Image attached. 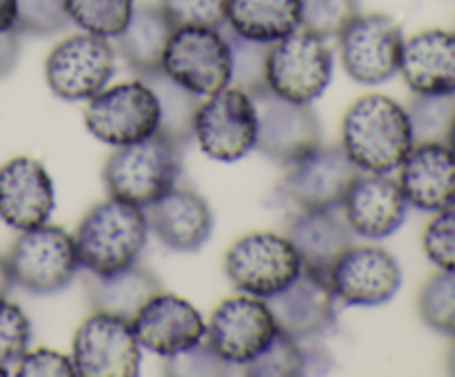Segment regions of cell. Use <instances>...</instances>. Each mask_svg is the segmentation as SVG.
Returning <instances> with one entry per match:
<instances>
[{
	"mask_svg": "<svg viewBox=\"0 0 455 377\" xmlns=\"http://www.w3.org/2000/svg\"><path fill=\"white\" fill-rule=\"evenodd\" d=\"M12 287H13L12 269H9L7 257L0 255V297H7V293L12 291Z\"/></svg>",
	"mask_w": 455,
	"mask_h": 377,
	"instance_id": "43",
	"label": "cell"
},
{
	"mask_svg": "<svg viewBox=\"0 0 455 377\" xmlns=\"http://www.w3.org/2000/svg\"><path fill=\"white\" fill-rule=\"evenodd\" d=\"M18 377H76L74 359L53 349L27 350L16 364Z\"/></svg>",
	"mask_w": 455,
	"mask_h": 377,
	"instance_id": "40",
	"label": "cell"
},
{
	"mask_svg": "<svg viewBox=\"0 0 455 377\" xmlns=\"http://www.w3.org/2000/svg\"><path fill=\"white\" fill-rule=\"evenodd\" d=\"M176 27L158 4L133 7L124 29L116 35V53L142 78L163 69V56Z\"/></svg>",
	"mask_w": 455,
	"mask_h": 377,
	"instance_id": "25",
	"label": "cell"
},
{
	"mask_svg": "<svg viewBox=\"0 0 455 377\" xmlns=\"http://www.w3.org/2000/svg\"><path fill=\"white\" fill-rule=\"evenodd\" d=\"M398 74L416 96L455 93V31L427 29L404 40Z\"/></svg>",
	"mask_w": 455,
	"mask_h": 377,
	"instance_id": "23",
	"label": "cell"
},
{
	"mask_svg": "<svg viewBox=\"0 0 455 377\" xmlns=\"http://www.w3.org/2000/svg\"><path fill=\"white\" fill-rule=\"evenodd\" d=\"M360 13V0H300V29L320 38H338Z\"/></svg>",
	"mask_w": 455,
	"mask_h": 377,
	"instance_id": "34",
	"label": "cell"
},
{
	"mask_svg": "<svg viewBox=\"0 0 455 377\" xmlns=\"http://www.w3.org/2000/svg\"><path fill=\"white\" fill-rule=\"evenodd\" d=\"M333 78V51L327 40L296 29L269 47L267 89L284 100L311 105Z\"/></svg>",
	"mask_w": 455,
	"mask_h": 377,
	"instance_id": "6",
	"label": "cell"
},
{
	"mask_svg": "<svg viewBox=\"0 0 455 377\" xmlns=\"http://www.w3.org/2000/svg\"><path fill=\"white\" fill-rule=\"evenodd\" d=\"M302 260L287 235L274 231L247 233L231 244L225 255V273L244 295H278L300 275Z\"/></svg>",
	"mask_w": 455,
	"mask_h": 377,
	"instance_id": "5",
	"label": "cell"
},
{
	"mask_svg": "<svg viewBox=\"0 0 455 377\" xmlns=\"http://www.w3.org/2000/svg\"><path fill=\"white\" fill-rule=\"evenodd\" d=\"M400 189L409 207L438 213L455 204V155L447 145L420 142L413 145L400 164Z\"/></svg>",
	"mask_w": 455,
	"mask_h": 377,
	"instance_id": "22",
	"label": "cell"
},
{
	"mask_svg": "<svg viewBox=\"0 0 455 377\" xmlns=\"http://www.w3.org/2000/svg\"><path fill=\"white\" fill-rule=\"evenodd\" d=\"M16 29V0H0V31Z\"/></svg>",
	"mask_w": 455,
	"mask_h": 377,
	"instance_id": "42",
	"label": "cell"
},
{
	"mask_svg": "<svg viewBox=\"0 0 455 377\" xmlns=\"http://www.w3.org/2000/svg\"><path fill=\"white\" fill-rule=\"evenodd\" d=\"M253 98L258 114L256 151L278 164H293L320 146V122L311 105L284 100L269 89H258Z\"/></svg>",
	"mask_w": 455,
	"mask_h": 377,
	"instance_id": "13",
	"label": "cell"
},
{
	"mask_svg": "<svg viewBox=\"0 0 455 377\" xmlns=\"http://www.w3.org/2000/svg\"><path fill=\"white\" fill-rule=\"evenodd\" d=\"M422 247L438 269L455 271V204L438 211V216L429 222Z\"/></svg>",
	"mask_w": 455,
	"mask_h": 377,
	"instance_id": "39",
	"label": "cell"
},
{
	"mask_svg": "<svg viewBox=\"0 0 455 377\" xmlns=\"http://www.w3.org/2000/svg\"><path fill=\"white\" fill-rule=\"evenodd\" d=\"M31 322L16 302L0 297V366H16L29 350Z\"/></svg>",
	"mask_w": 455,
	"mask_h": 377,
	"instance_id": "36",
	"label": "cell"
},
{
	"mask_svg": "<svg viewBox=\"0 0 455 377\" xmlns=\"http://www.w3.org/2000/svg\"><path fill=\"white\" fill-rule=\"evenodd\" d=\"M84 287H87V300L93 310L118 315L129 322L151 295L163 291L156 273L138 264L111 275L87 273Z\"/></svg>",
	"mask_w": 455,
	"mask_h": 377,
	"instance_id": "26",
	"label": "cell"
},
{
	"mask_svg": "<svg viewBox=\"0 0 455 377\" xmlns=\"http://www.w3.org/2000/svg\"><path fill=\"white\" fill-rule=\"evenodd\" d=\"M20 56V34L16 29L0 31V80L7 78Z\"/></svg>",
	"mask_w": 455,
	"mask_h": 377,
	"instance_id": "41",
	"label": "cell"
},
{
	"mask_svg": "<svg viewBox=\"0 0 455 377\" xmlns=\"http://www.w3.org/2000/svg\"><path fill=\"white\" fill-rule=\"evenodd\" d=\"M147 235L145 208L109 195L84 213L74 233L80 269L93 275H111L138 264Z\"/></svg>",
	"mask_w": 455,
	"mask_h": 377,
	"instance_id": "2",
	"label": "cell"
},
{
	"mask_svg": "<svg viewBox=\"0 0 455 377\" xmlns=\"http://www.w3.org/2000/svg\"><path fill=\"white\" fill-rule=\"evenodd\" d=\"M447 371L455 375V337H453V344H451V350H449V357H447Z\"/></svg>",
	"mask_w": 455,
	"mask_h": 377,
	"instance_id": "44",
	"label": "cell"
},
{
	"mask_svg": "<svg viewBox=\"0 0 455 377\" xmlns=\"http://www.w3.org/2000/svg\"><path fill=\"white\" fill-rule=\"evenodd\" d=\"M164 375L172 377H225L231 375V364L212 349L207 340L182 353L164 357Z\"/></svg>",
	"mask_w": 455,
	"mask_h": 377,
	"instance_id": "37",
	"label": "cell"
},
{
	"mask_svg": "<svg viewBox=\"0 0 455 377\" xmlns=\"http://www.w3.org/2000/svg\"><path fill=\"white\" fill-rule=\"evenodd\" d=\"M7 262L13 284L31 295L65 291L80 269L74 235L49 222L20 231Z\"/></svg>",
	"mask_w": 455,
	"mask_h": 377,
	"instance_id": "4",
	"label": "cell"
},
{
	"mask_svg": "<svg viewBox=\"0 0 455 377\" xmlns=\"http://www.w3.org/2000/svg\"><path fill=\"white\" fill-rule=\"evenodd\" d=\"M447 146H449V149H451V153L455 155V122H453L451 131H449V137H447Z\"/></svg>",
	"mask_w": 455,
	"mask_h": 377,
	"instance_id": "45",
	"label": "cell"
},
{
	"mask_svg": "<svg viewBox=\"0 0 455 377\" xmlns=\"http://www.w3.org/2000/svg\"><path fill=\"white\" fill-rule=\"evenodd\" d=\"M71 25L65 0H16V31L20 35H53Z\"/></svg>",
	"mask_w": 455,
	"mask_h": 377,
	"instance_id": "35",
	"label": "cell"
},
{
	"mask_svg": "<svg viewBox=\"0 0 455 377\" xmlns=\"http://www.w3.org/2000/svg\"><path fill=\"white\" fill-rule=\"evenodd\" d=\"M329 282L342 306H380L403 287V269L387 248L351 244L329 269Z\"/></svg>",
	"mask_w": 455,
	"mask_h": 377,
	"instance_id": "15",
	"label": "cell"
},
{
	"mask_svg": "<svg viewBox=\"0 0 455 377\" xmlns=\"http://www.w3.org/2000/svg\"><path fill=\"white\" fill-rule=\"evenodd\" d=\"M418 310L431 331L455 337V271L440 269L427 279L418 297Z\"/></svg>",
	"mask_w": 455,
	"mask_h": 377,
	"instance_id": "33",
	"label": "cell"
},
{
	"mask_svg": "<svg viewBox=\"0 0 455 377\" xmlns=\"http://www.w3.org/2000/svg\"><path fill=\"white\" fill-rule=\"evenodd\" d=\"M220 31L231 51V84L247 93L265 89L267 58H269L271 44L244 38L227 25H222Z\"/></svg>",
	"mask_w": 455,
	"mask_h": 377,
	"instance_id": "30",
	"label": "cell"
},
{
	"mask_svg": "<svg viewBox=\"0 0 455 377\" xmlns=\"http://www.w3.org/2000/svg\"><path fill=\"white\" fill-rule=\"evenodd\" d=\"M340 208H300L291 220L287 238L296 247L302 266L329 273L338 257L354 244Z\"/></svg>",
	"mask_w": 455,
	"mask_h": 377,
	"instance_id": "24",
	"label": "cell"
},
{
	"mask_svg": "<svg viewBox=\"0 0 455 377\" xmlns=\"http://www.w3.org/2000/svg\"><path fill=\"white\" fill-rule=\"evenodd\" d=\"M158 98L142 78L114 87L107 84L84 106L87 131L109 146H124L145 140L158 131Z\"/></svg>",
	"mask_w": 455,
	"mask_h": 377,
	"instance_id": "7",
	"label": "cell"
},
{
	"mask_svg": "<svg viewBox=\"0 0 455 377\" xmlns=\"http://www.w3.org/2000/svg\"><path fill=\"white\" fill-rule=\"evenodd\" d=\"M118 53L109 38L83 31L58 43L44 60V80L67 102H87L109 84Z\"/></svg>",
	"mask_w": 455,
	"mask_h": 377,
	"instance_id": "9",
	"label": "cell"
},
{
	"mask_svg": "<svg viewBox=\"0 0 455 377\" xmlns=\"http://www.w3.org/2000/svg\"><path fill=\"white\" fill-rule=\"evenodd\" d=\"M147 84L154 89L160 105V124L158 131L167 136L169 140L185 146L194 140V118L198 111L200 98L191 93L189 89L173 82L163 69L154 71L149 75H142Z\"/></svg>",
	"mask_w": 455,
	"mask_h": 377,
	"instance_id": "28",
	"label": "cell"
},
{
	"mask_svg": "<svg viewBox=\"0 0 455 377\" xmlns=\"http://www.w3.org/2000/svg\"><path fill=\"white\" fill-rule=\"evenodd\" d=\"M407 114L411 122L413 145L420 142L447 145L449 131L455 122V93L416 96L407 106Z\"/></svg>",
	"mask_w": 455,
	"mask_h": 377,
	"instance_id": "29",
	"label": "cell"
},
{
	"mask_svg": "<svg viewBox=\"0 0 455 377\" xmlns=\"http://www.w3.org/2000/svg\"><path fill=\"white\" fill-rule=\"evenodd\" d=\"M340 146L358 171H395L413 149L407 109L380 93L358 98L342 120Z\"/></svg>",
	"mask_w": 455,
	"mask_h": 377,
	"instance_id": "1",
	"label": "cell"
},
{
	"mask_svg": "<svg viewBox=\"0 0 455 377\" xmlns=\"http://www.w3.org/2000/svg\"><path fill=\"white\" fill-rule=\"evenodd\" d=\"M71 359L78 377H136L142 346L129 319L93 310L76 328Z\"/></svg>",
	"mask_w": 455,
	"mask_h": 377,
	"instance_id": "11",
	"label": "cell"
},
{
	"mask_svg": "<svg viewBox=\"0 0 455 377\" xmlns=\"http://www.w3.org/2000/svg\"><path fill=\"white\" fill-rule=\"evenodd\" d=\"M56 189L47 169L29 155L0 167V220L18 231L34 229L52 217Z\"/></svg>",
	"mask_w": 455,
	"mask_h": 377,
	"instance_id": "20",
	"label": "cell"
},
{
	"mask_svg": "<svg viewBox=\"0 0 455 377\" xmlns=\"http://www.w3.org/2000/svg\"><path fill=\"white\" fill-rule=\"evenodd\" d=\"M7 375H9V368L0 366V377H7Z\"/></svg>",
	"mask_w": 455,
	"mask_h": 377,
	"instance_id": "46",
	"label": "cell"
},
{
	"mask_svg": "<svg viewBox=\"0 0 455 377\" xmlns=\"http://www.w3.org/2000/svg\"><path fill=\"white\" fill-rule=\"evenodd\" d=\"M351 233L364 240H385L407 220L409 202L389 173L358 171L340 202Z\"/></svg>",
	"mask_w": 455,
	"mask_h": 377,
	"instance_id": "16",
	"label": "cell"
},
{
	"mask_svg": "<svg viewBox=\"0 0 455 377\" xmlns=\"http://www.w3.org/2000/svg\"><path fill=\"white\" fill-rule=\"evenodd\" d=\"M147 224L163 247L178 253H194L213 233V211L194 189L173 186L145 208Z\"/></svg>",
	"mask_w": 455,
	"mask_h": 377,
	"instance_id": "21",
	"label": "cell"
},
{
	"mask_svg": "<svg viewBox=\"0 0 455 377\" xmlns=\"http://www.w3.org/2000/svg\"><path fill=\"white\" fill-rule=\"evenodd\" d=\"M225 25L244 38L274 44L300 29V0H227Z\"/></svg>",
	"mask_w": 455,
	"mask_h": 377,
	"instance_id": "27",
	"label": "cell"
},
{
	"mask_svg": "<svg viewBox=\"0 0 455 377\" xmlns=\"http://www.w3.org/2000/svg\"><path fill=\"white\" fill-rule=\"evenodd\" d=\"M249 377H298L307 373V357L302 340L287 335L278 328L274 342L258 357L243 366Z\"/></svg>",
	"mask_w": 455,
	"mask_h": 377,
	"instance_id": "32",
	"label": "cell"
},
{
	"mask_svg": "<svg viewBox=\"0 0 455 377\" xmlns=\"http://www.w3.org/2000/svg\"><path fill=\"white\" fill-rule=\"evenodd\" d=\"M275 324L287 335L307 340L323 337L336 326L338 302L329 273L302 266L300 275L284 291L267 300Z\"/></svg>",
	"mask_w": 455,
	"mask_h": 377,
	"instance_id": "17",
	"label": "cell"
},
{
	"mask_svg": "<svg viewBox=\"0 0 455 377\" xmlns=\"http://www.w3.org/2000/svg\"><path fill=\"white\" fill-rule=\"evenodd\" d=\"M258 114L253 98L243 89H220L200 100L194 118V140L207 158L238 162L256 149Z\"/></svg>",
	"mask_w": 455,
	"mask_h": 377,
	"instance_id": "8",
	"label": "cell"
},
{
	"mask_svg": "<svg viewBox=\"0 0 455 377\" xmlns=\"http://www.w3.org/2000/svg\"><path fill=\"white\" fill-rule=\"evenodd\" d=\"M182 173V146L160 131L133 145L116 146L102 169L111 198L147 208L176 186Z\"/></svg>",
	"mask_w": 455,
	"mask_h": 377,
	"instance_id": "3",
	"label": "cell"
},
{
	"mask_svg": "<svg viewBox=\"0 0 455 377\" xmlns=\"http://www.w3.org/2000/svg\"><path fill=\"white\" fill-rule=\"evenodd\" d=\"M158 7L173 27H212L227 22V0H160Z\"/></svg>",
	"mask_w": 455,
	"mask_h": 377,
	"instance_id": "38",
	"label": "cell"
},
{
	"mask_svg": "<svg viewBox=\"0 0 455 377\" xmlns=\"http://www.w3.org/2000/svg\"><path fill=\"white\" fill-rule=\"evenodd\" d=\"M138 342L149 353L172 357L191 346L200 344L207 335L203 313L185 297L158 291L140 306L132 319Z\"/></svg>",
	"mask_w": 455,
	"mask_h": 377,
	"instance_id": "18",
	"label": "cell"
},
{
	"mask_svg": "<svg viewBox=\"0 0 455 377\" xmlns=\"http://www.w3.org/2000/svg\"><path fill=\"white\" fill-rule=\"evenodd\" d=\"M163 71L198 98L231 84V51L220 29L178 27L163 56Z\"/></svg>",
	"mask_w": 455,
	"mask_h": 377,
	"instance_id": "10",
	"label": "cell"
},
{
	"mask_svg": "<svg viewBox=\"0 0 455 377\" xmlns=\"http://www.w3.org/2000/svg\"><path fill=\"white\" fill-rule=\"evenodd\" d=\"M275 333L278 324L267 300L243 293L213 310L204 340L231 366H244L274 342Z\"/></svg>",
	"mask_w": 455,
	"mask_h": 377,
	"instance_id": "14",
	"label": "cell"
},
{
	"mask_svg": "<svg viewBox=\"0 0 455 377\" xmlns=\"http://www.w3.org/2000/svg\"><path fill=\"white\" fill-rule=\"evenodd\" d=\"M340 58L354 82L376 87L400 71L404 35L398 22L385 13H358L338 35Z\"/></svg>",
	"mask_w": 455,
	"mask_h": 377,
	"instance_id": "12",
	"label": "cell"
},
{
	"mask_svg": "<svg viewBox=\"0 0 455 377\" xmlns=\"http://www.w3.org/2000/svg\"><path fill=\"white\" fill-rule=\"evenodd\" d=\"M71 22L87 34L116 38L133 12V0H65Z\"/></svg>",
	"mask_w": 455,
	"mask_h": 377,
	"instance_id": "31",
	"label": "cell"
},
{
	"mask_svg": "<svg viewBox=\"0 0 455 377\" xmlns=\"http://www.w3.org/2000/svg\"><path fill=\"white\" fill-rule=\"evenodd\" d=\"M358 176V167L342 146H315L289 164L284 193L300 208H340L347 189Z\"/></svg>",
	"mask_w": 455,
	"mask_h": 377,
	"instance_id": "19",
	"label": "cell"
}]
</instances>
